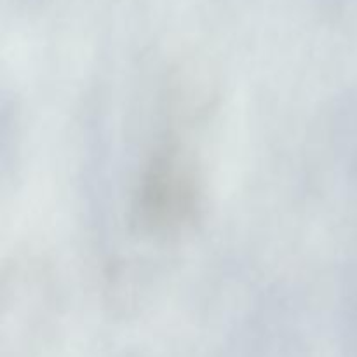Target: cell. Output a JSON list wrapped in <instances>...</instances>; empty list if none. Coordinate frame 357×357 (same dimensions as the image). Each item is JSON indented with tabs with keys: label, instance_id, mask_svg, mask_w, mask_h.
<instances>
[{
	"label": "cell",
	"instance_id": "6da1fadb",
	"mask_svg": "<svg viewBox=\"0 0 357 357\" xmlns=\"http://www.w3.org/2000/svg\"><path fill=\"white\" fill-rule=\"evenodd\" d=\"M195 180L176 149L155 153L143 176L139 216L152 229H173L188 222L195 211Z\"/></svg>",
	"mask_w": 357,
	"mask_h": 357
}]
</instances>
